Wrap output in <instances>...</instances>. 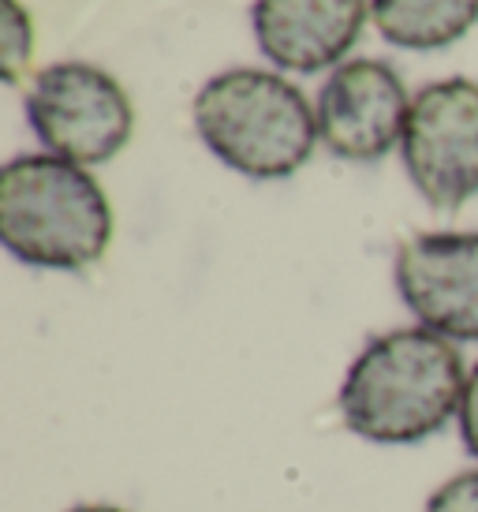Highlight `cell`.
Here are the masks:
<instances>
[{
  "instance_id": "7a4b0ae2",
  "label": "cell",
  "mask_w": 478,
  "mask_h": 512,
  "mask_svg": "<svg viewBox=\"0 0 478 512\" xmlns=\"http://www.w3.org/2000/svg\"><path fill=\"white\" fill-rule=\"evenodd\" d=\"M0 240L38 270H86L113 240V206L90 169L57 154H23L0 169Z\"/></svg>"
},
{
  "instance_id": "9c48e42d",
  "label": "cell",
  "mask_w": 478,
  "mask_h": 512,
  "mask_svg": "<svg viewBox=\"0 0 478 512\" xmlns=\"http://www.w3.org/2000/svg\"><path fill=\"white\" fill-rule=\"evenodd\" d=\"M370 19L396 49H449L478 23V0H370Z\"/></svg>"
},
{
  "instance_id": "5b68a950",
  "label": "cell",
  "mask_w": 478,
  "mask_h": 512,
  "mask_svg": "<svg viewBox=\"0 0 478 512\" xmlns=\"http://www.w3.org/2000/svg\"><path fill=\"white\" fill-rule=\"evenodd\" d=\"M404 169L434 210H460L478 195V83L441 79L411 98Z\"/></svg>"
},
{
  "instance_id": "3957f363",
  "label": "cell",
  "mask_w": 478,
  "mask_h": 512,
  "mask_svg": "<svg viewBox=\"0 0 478 512\" xmlns=\"http://www.w3.org/2000/svg\"><path fill=\"white\" fill-rule=\"evenodd\" d=\"M195 128L221 165L251 180H284L318 146V116L296 83L262 68L213 75L195 98Z\"/></svg>"
},
{
  "instance_id": "30bf717a",
  "label": "cell",
  "mask_w": 478,
  "mask_h": 512,
  "mask_svg": "<svg viewBox=\"0 0 478 512\" xmlns=\"http://www.w3.org/2000/svg\"><path fill=\"white\" fill-rule=\"evenodd\" d=\"M30 53H34V27H30V15L23 12L19 0H4V49H0L4 83H19L23 68L30 64Z\"/></svg>"
},
{
  "instance_id": "6da1fadb",
  "label": "cell",
  "mask_w": 478,
  "mask_h": 512,
  "mask_svg": "<svg viewBox=\"0 0 478 512\" xmlns=\"http://www.w3.org/2000/svg\"><path fill=\"white\" fill-rule=\"evenodd\" d=\"M467 370L449 337L408 326L381 333L340 382V419L374 445H415L460 419Z\"/></svg>"
},
{
  "instance_id": "52a82bcc",
  "label": "cell",
  "mask_w": 478,
  "mask_h": 512,
  "mask_svg": "<svg viewBox=\"0 0 478 512\" xmlns=\"http://www.w3.org/2000/svg\"><path fill=\"white\" fill-rule=\"evenodd\" d=\"M396 292L422 329L478 344V232H422L396 251Z\"/></svg>"
},
{
  "instance_id": "7c38bea8",
  "label": "cell",
  "mask_w": 478,
  "mask_h": 512,
  "mask_svg": "<svg viewBox=\"0 0 478 512\" xmlns=\"http://www.w3.org/2000/svg\"><path fill=\"white\" fill-rule=\"evenodd\" d=\"M460 438H464V449L478 460V363L467 370V385H464V404H460Z\"/></svg>"
},
{
  "instance_id": "8fae6325",
  "label": "cell",
  "mask_w": 478,
  "mask_h": 512,
  "mask_svg": "<svg viewBox=\"0 0 478 512\" xmlns=\"http://www.w3.org/2000/svg\"><path fill=\"white\" fill-rule=\"evenodd\" d=\"M426 512H478V468L452 475L426 501Z\"/></svg>"
},
{
  "instance_id": "ba28073f",
  "label": "cell",
  "mask_w": 478,
  "mask_h": 512,
  "mask_svg": "<svg viewBox=\"0 0 478 512\" xmlns=\"http://www.w3.org/2000/svg\"><path fill=\"white\" fill-rule=\"evenodd\" d=\"M254 38L277 68L314 75L348 57L366 27V0H254Z\"/></svg>"
},
{
  "instance_id": "8992f818",
  "label": "cell",
  "mask_w": 478,
  "mask_h": 512,
  "mask_svg": "<svg viewBox=\"0 0 478 512\" xmlns=\"http://www.w3.org/2000/svg\"><path fill=\"white\" fill-rule=\"evenodd\" d=\"M411 98L404 79L385 60H348L318 90V139L340 161H381L404 143Z\"/></svg>"
},
{
  "instance_id": "277c9868",
  "label": "cell",
  "mask_w": 478,
  "mask_h": 512,
  "mask_svg": "<svg viewBox=\"0 0 478 512\" xmlns=\"http://www.w3.org/2000/svg\"><path fill=\"white\" fill-rule=\"evenodd\" d=\"M27 120L49 154L83 169L113 161L135 131V109L120 79L83 60L38 72L27 94Z\"/></svg>"
},
{
  "instance_id": "4fadbf2b",
  "label": "cell",
  "mask_w": 478,
  "mask_h": 512,
  "mask_svg": "<svg viewBox=\"0 0 478 512\" xmlns=\"http://www.w3.org/2000/svg\"><path fill=\"white\" fill-rule=\"evenodd\" d=\"M68 512H127L120 509V505H105V501H86V505H75V509Z\"/></svg>"
}]
</instances>
